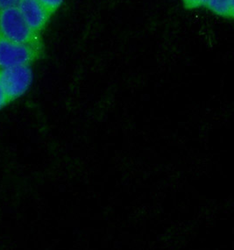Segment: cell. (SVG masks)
Wrapping results in <instances>:
<instances>
[{"instance_id":"4","label":"cell","mask_w":234,"mask_h":250,"mask_svg":"<svg viewBox=\"0 0 234 250\" xmlns=\"http://www.w3.org/2000/svg\"><path fill=\"white\" fill-rule=\"evenodd\" d=\"M17 8L31 29L37 34L46 27L52 15L39 0H19Z\"/></svg>"},{"instance_id":"8","label":"cell","mask_w":234,"mask_h":250,"mask_svg":"<svg viewBox=\"0 0 234 250\" xmlns=\"http://www.w3.org/2000/svg\"><path fill=\"white\" fill-rule=\"evenodd\" d=\"M8 104H10L8 97H7L6 92L4 91L3 83H2V82H1V79H0V110H1V109H3L4 106H6Z\"/></svg>"},{"instance_id":"3","label":"cell","mask_w":234,"mask_h":250,"mask_svg":"<svg viewBox=\"0 0 234 250\" xmlns=\"http://www.w3.org/2000/svg\"><path fill=\"white\" fill-rule=\"evenodd\" d=\"M0 79L11 103L29 90L33 83V71L30 66L0 69Z\"/></svg>"},{"instance_id":"9","label":"cell","mask_w":234,"mask_h":250,"mask_svg":"<svg viewBox=\"0 0 234 250\" xmlns=\"http://www.w3.org/2000/svg\"><path fill=\"white\" fill-rule=\"evenodd\" d=\"M19 0H0V9L10 8L17 6Z\"/></svg>"},{"instance_id":"1","label":"cell","mask_w":234,"mask_h":250,"mask_svg":"<svg viewBox=\"0 0 234 250\" xmlns=\"http://www.w3.org/2000/svg\"><path fill=\"white\" fill-rule=\"evenodd\" d=\"M42 55V43H19L0 35V69L30 66Z\"/></svg>"},{"instance_id":"7","label":"cell","mask_w":234,"mask_h":250,"mask_svg":"<svg viewBox=\"0 0 234 250\" xmlns=\"http://www.w3.org/2000/svg\"><path fill=\"white\" fill-rule=\"evenodd\" d=\"M182 2L186 8L194 9L204 6L207 0H182Z\"/></svg>"},{"instance_id":"6","label":"cell","mask_w":234,"mask_h":250,"mask_svg":"<svg viewBox=\"0 0 234 250\" xmlns=\"http://www.w3.org/2000/svg\"><path fill=\"white\" fill-rule=\"evenodd\" d=\"M39 1L49 13L53 14L61 7L64 0H39Z\"/></svg>"},{"instance_id":"5","label":"cell","mask_w":234,"mask_h":250,"mask_svg":"<svg viewBox=\"0 0 234 250\" xmlns=\"http://www.w3.org/2000/svg\"><path fill=\"white\" fill-rule=\"evenodd\" d=\"M204 6L218 16L234 19V0H207Z\"/></svg>"},{"instance_id":"2","label":"cell","mask_w":234,"mask_h":250,"mask_svg":"<svg viewBox=\"0 0 234 250\" xmlns=\"http://www.w3.org/2000/svg\"><path fill=\"white\" fill-rule=\"evenodd\" d=\"M0 35L19 43H42L39 34L31 29L17 6L0 9Z\"/></svg>"}]
</instances>
